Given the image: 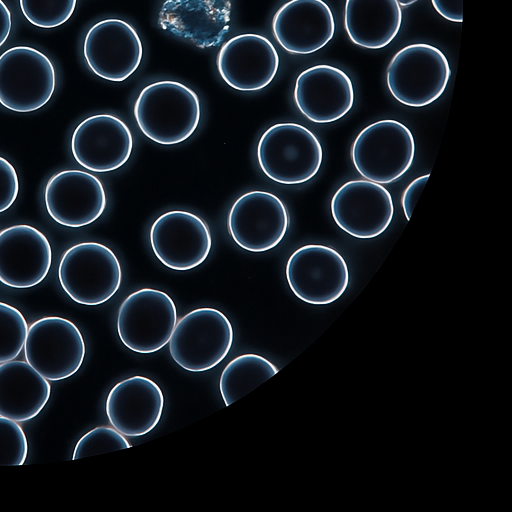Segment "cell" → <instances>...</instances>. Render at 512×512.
<instances>
[{
    "instance_id": "6da1fadb",
    "label": "cell",
    "mask_w": 512,
    "mask_h": 512,
    "mask_svg": "<svg viewBox=\"0 0 512 512\" xmlns=\"http://www.w3.org/2000/svg\"><path fill=\"white\" fill-rule=\"evenodd\" d=\"M141 132L150 140L173 145L187 140L200 120L197 94L171 80L152 83L140 92L133 109Z\"/></svg>"
},
{
    "instance_id": "7a4b0ae2",
    "label": "cell",
    "mask_w": 512,
    "mask_h": 512,
    "mask_svg": "<svg viewBox=\"0 0 512 512\" xmlns=\"http://www.w3.org/2000/svg\"><path fill=\"white\" fill-rule=\"evenodd\" d=\"M257 158L268 178L293 185L307 182L317 174L323 151L308 128L297 123H277L260 137Z\"/></svg>"
},
{
    "instance_id": "3957f363",
    "label": "cell",
    "mask_w": 512,
    "mask_h": 512,
    "mask_svg": "<svg viewBox=\"0 0 512 512\" xmlns=\"http://www.w3.org/2000/svg\"><path fill=\"white\" fill-rule=\"evenodd\" d=\"M451 76L448 59L440 49L415 43L400 49L386 69L392 96L409 107H424L437 100Z\"/></svg>"
},
{
    "instance_id": "277c9868",
    "label": "cell",
    "mask_w": 512,
    "mask_h": 512,
    "mask_svg": "<svg viewBox=\"0 0 512 512\" xmlns=\"http://www.w3.org/2000/svg\"><path fill=\"white\" fill-rule=\"evenodd\" d=\"M233 335L224 313L211 307L197 308L177 321L168 342L169 352L184 370L207 371L227 356Z\"/></svg>"
},
{
    "instance_id": "5b68a950",
    "label": "cell",
    "mask_w": 512,
    "mask_h": 512,
    "mask_svg": "<svg viewBox=\"0 0 512 512\" xmlns=\"http://www.w3.org/2000/svg\"><path fill=\"white\" fill-rule=\"evenodd\" d=\"M415 141L407 126L384 119L365 127L351 147V160L366 180L388 184L398 180L411 167Z\"/></svg>"
},
{
    "instance_id": "8992f818",
    "label": "cell",
    "mask_w": 512,
    "mask_h": 512,
    "mask_svg": "<svg viewBox=\"0 0 512 512\" xmlns=\"http://www.w3.org/2000/svg\"><path fill=\"white\" fill-rule=\"evenodd\" d=\"M58 278L74 302L96 306L108 301L118 291L122 270L110 248L97 242H83L64 252Z\"/></svg>"
},
{
    "instance_id": "52a82bcc",
    "label": "cell",
    "mask_w": 512,
    "mask_h": 512,
    "mask_svg": "<svg viewBox=\"0 0 512 512\" xmlns=\"http://www.w3.org/2000/svg\"><path fill=\"white\" fill-rule=\"evenodd\" d=\"M177 323V310L165 292L143 288L131 293L120 305L117 333L128 349L151 354L168 344Z\"/></svg>"
},
{
    "instance_id": "ba28073f",
    "label": "cell",
    "mask_w": 512,
    "mask_h": 512,
    "mask_svg": "<svg viewBox=\"0 0 512 512\" xmlns=\"http://www.w3.org/2000/svg\"><path fill=\"white\" fill-rule=\"evenodd\" d=\"M56 72L50 59L28 46L9 48L0 56V104L15 112H32L51 99Z\"/></svg>"
},
{
    "instance_id": "9c48e42d",
    "label": "cell",
    "mask_w": 512,
    "mask_h": 512,
    "mask_svg": "<svg viewBox=\"0 0 512 512\" xmlns=\"http://www.w3.org/2000/svg\"><path fill=\"white\" fill-rule=\"evenodd\" d=\"M85 352L80 330L68 319L49 316L28 327L24 343L26 362L47 380L59 381L74 375Z\"/></svg>"
},
{
    "instance_id": "30bf717a",
    "label": "cell",
    "mask_w": 512,
    "mask_h": 512,
    "mask_svg": "<svg viewBox=\"0 0 512 512\" xmlns=\"http://www.w3.org/2000/svg\"><path fill=\"white\" fill-rule=\"evenodd\" d=\"M286 279L294 295L311 305H327L339 299L349 283L343 256L321 244H307L289 257Z\"/></svg>"
},
{
    "instance_id": "8fae6325",
    "label": "cell",
    "mask_w": 512,
    "mask_h": 512,
    "mask_svg": "<svg viewBox=\"0 0 512 512\" xmlns=\"http://www.w3.org/2000/svg\"><path fill=\"white\" fill-rule=\"evenodd\" d=\"M288 226L289 216L284 203L276 195L260 190L240 196L227 218L228 231L235 243L254 253L276 247Z\"/></svg>"
},
{
    "instance_id": "7c38bea8",
    "label": "cell",
    "mask_w": 512,
    "mask_h": 512,
    "mask_svg": "<svg viewBox=\"0 0 512 512\" xmlns=\"http://www.w3.org/2000/svg\"><path fill=\"white\" fill-rule=\"evenodd\" d=\"M149 239L157 259L167 268L178 271L202 264L212 247L205 221L182 210L160 215L150 228Z\"/></svg>"
},
{
    "instance_id": "4fadbf2b",
    "label": "cell",
    "mask_w": 512,
    "mask_h": 512,
    "mask_svg": "<svg viewBox=\"0 0 512 512\" xmlns=\"http://www.w3.org/2000/svg\"><path fill=\"white\" fill-rule=\"evenodd\" d=\"M330 209L336 225L361 239L381 235L390 225L394 205L390 192L370 180H350L335 192Z\"/></svg>"
},
{
    "instance_id": "5bb4252c",
    "label": "cell",
    "mask_w": 512,
    "mask_h": 512,
    "mask_svg": "<svg viewBox=\"0 0 512 512\" xmlns=\"http://www.w3.org/2000/svg\"><path fill=\"white\" fill-rule=\"evenodd\" d=\"M83 54L97 76L121 82L139 67L143 48L138 33L129 23L110 18L97 22L88 30Z\"/></svg>"
},
{
    "instance_id": "9a60e30c",
    "label": "cell",
    "mask_w": 512,
    "mask_h": 512,
    "mask_svg": "<svg viewBox=\"0 0 512 512\" xmlns=\"http://www.w3.org/2000/svg\"><path fill=\"white\" fill-rule=\"evenodd\" d=\"M133 136L118 117L97 114L84 119L71 138L74 159L85 169L105 173L123 166L132 154Z\"/></svg>"
},
{
    "instance_id": "2e32d148",
    "label": "cell",
    "mask_w": 512,
    "mask_h": 512,
    "mask_svg": "<svg viewBox=\"0 0 512 512\" xmlns=\"http://www.w3.org/2000/svg\"><path fill=\"white\" fill-rule=\"evenodd\" d=\"M44 200L50 217L70 228L91 224L106 208V193L101 181L82 170L54 174L46 184Z\"/></svg>"
},
{
    "instance_id": "e0dca14e",
    "label": "cell",
    "mask_w": 512,
    "mask_h": 512,
    "mask_svg": "<svg viewBox=\"0 0 512 512\" xmlns=\"http://www.w3.org/2000/svg\"><path fill=\"white\" fill-rule=\"evenodd\" d=\"M221 78L239 91H257L274 79L279 56L274 45L264 36L240 34L226 41L217 56Z\"/></svg>"
},
{
    "instance_id": "ac0fdd59",
    "label": "cell",
    "mask_w": 512,
    "mask_h": 512,
    "mask_svg": "<svg viewBox=\"0 0 512 512\" xmlns=\"http://www.w3.org/2000/svg\"><path fill=\"white\" fill-rule=\"evenodd\" d=\"M294 101L310 121L331 123L351 110L354 103L353 84L350 77L337 67L314 65L298 75Z\"/></svg>"
},
{
    "instance_id": "d6986e66",
    "label": "cell",
    "mask_w": 512,
    "mask_h": 512,
    "mask_svg": "<svg viewBox=\"0 0 512 512\" xmlns=\"http://www.w3.org/2000/svg\"><path fill=\"white\" fill-rule=\"evenodd\" d=\"M52 250L37 228L19 224L0 232V282L18 289L38 285L48 275Z\"/></svg>"
},
{
    "instance_id": "ffe728a7",
    "label": "cell",
    "mask_w": 512,
    "mask_h": 512,
    "mask_svg": "<svg viewBox=\"0 0 512 512\" xmlns=\"http://www.w3.org/2000/svg\"><path fill=\"white\" fill-rule=\"evenodd\" d=\"M164 394L152 379L135 375L118 382L108 393L105 410L113 428L124 436L152 431L163 413Z\"/></svg>"
},
{
    "instance_id": "44dd1931",
    "label": "cell",
    "mask_w": 512,
    "mask_h": 512,
    "mask_svg": "<svg viewBox=\"0 0 512 512\" xmlns=\"http://www.w3.org/2000/svg\"><path fill=\"white\" fill-rule=\"evenodd\" d=\"M272 31L286 51L307 55L320 50L333 38L335 20L323 0H290L275 13Z\"/></svg>"
},
{
    "instance_id": "7402d4cb",
    "label": "cell",
    "mask_w": 512,
    "mask_h": 512,
    "mask_svg": "<svg viewBox=\"0 0 512 512\" xmlns=\"http://www.w3.org/2000/svg\"><path fill=\"white\" fill-rule=\"evenodd\" d=\"M231 0H164L160 27L200 48L219 45L229 31Z\"/></svg>"
},
{
    "instance_id": "603a6c76",
    "label": "cell",
    "mask_w": 512,
    "mask_h": 512,
    "mask_svg": "<svg viewBox=\"0 0 512 512\" xmlns=\"http://www.w3.org/2000/svg\"><path fill=\"white\" fill-rule=\"evenodd\" d=\"M51 386L27 362L0 363V416L24 422L36 417L47 404Z\"/></svg>"
},
{
    "instance_id": "cb8c5ba5",
    "label": "cell",
    "mask_w": 512,
    "mask_h": 512,
    "mask_svg": "<svg viewBox=\"0 0 512 512\" xmlns=\"http://www.w3.org/2000/svg\"><path fill=\"white\" fill-rule=\"evenodd\" d=\"M402 10L396 0H346L344 27L350 40L366 49H381L398 34Z\"/></svg>"
},
{
    "instance_id": "d4e9b609",
    "label": "cell",
    "mask_w": 512,
    "mask_h": 512,
    "mask_svg": "<svg viewBox=\"0 0 512 512\" xmlns=\"http://www.w3.org/2000/svg\"><path fill=\"white\" fill-rule=\"evenodd\" d=\"M279 369L268 359L254 353L242 354L223 369L219 390L226 406L239 400L277 374Z\"/></svg>"
},
{
    "instance_id": "484cf974",
    "label": "cell",
    "mask_w": 512,
    "mask_h": 512,
    "mask_svg": "<svg viewBox=\"0 0 512 512\" xmlns=\"http://www.w3.org/2000/svg\"><path fill=\"white\" fill-rule=\"evenodd\" d=\"M28 331L23 314L0 301V363L14 360L22 351Z\"/></svg>"
},
{
    "instance_id": "4316f807",
    "label": "cell",
    "mask_w": 512,
    "mask_h": 512,
    "mask_svg": "<svg viewBox=\"0 0 512 512\" xmlns=\"http://www.w3.org/2000/svg\"><path fill=\"white\" fill-rule=\"evenodd\" d=\"M77 0H19L24 17L41 28L64 24L73 14Z\"/></svg>"
},
{
    "instance_id": "83f0119b",
    "label": "cell",
    "mask_w": 512,
    "mask_h": 512,
    "mask_svg": "<svg viewBox=\"0 0 512 512\" xmlns=\"http://www.w3.org/2000/svg\"><path fill=\"white\" fill-rule=\"evenodd\" d=\"M127 439L113 427L98 426L76 443L72 460L130 448Z\"/></svg>"
},
{
    "instance_id": "f1b7e54d",
    "label": "cell",
    "mask_w": 512,
    "mask_h": 512,
    "mask_svg": "<svg viewBox=\"0 0 512 512\" xmlns=\"http://www.w3.org/2000/svg\"><path fill=\"white\" fill-rule=\"evenodd\" d=\"M27 453L28 443L22 427L0 416V466L23 465Z\"/></svg>"
},
{
    "instance_id": "f546056e",
    "label": "cell",
    "mask_w": 512,
    "mask_h": 512,
    "mask_svg": "<svg viewBox=\"0 0 512 512\" xmlns=\"http://www.w3.org/2000/svg\"><path fill=\"white\" fill-rule=\"evenodd\" d=\"M19 192V180L16 169L0 156V213L8 210L15 202Z\"/></svg>"
},
{
    "instance_id": "4dcf8cb0",
    "label": "cell",
    "mask_w": 512,
    "mask_h": 512,
    "mask_svg": "<svg viewBox=\"0 0 512 512\" xmlns=\"http://www.w3.org/2000/svg\"><path fill=\"white\" fill-rule=\"evenodd\" d=\"M429 174L414 179L405 189L402 195V208L407 220H410L414 207L423 191Z\"/></svg>"
},
{
    "instance_id": "1f68e13d",
    "label": "cell",
    "mask_w": 512,
    "mask_h": 512,
    "mask_svg": "<svg viewBox=\"0 0 512 512\" xmlns=\"http://www.w3.org/2000/svg\"><path fill=\"white\" fill-rule=\"evenodd\" d=\"M431 3L443 18L456 23L463 21V0H431Z\"/></svg>"
},
{
    "instance_id": "d6a6232c",
    "label": "cell",
    "mask_w": 512,
    "mask_h": 512,
    "mask_svg": "<svg viewBox=\"0 0 512 512\" xmlns=\"http://www.w3.org/2000/svg\"><path fill=\"white\" fill-rule=\"evenodd\" d=\"M12 27L11 13L7 5L0 0V47L8 39Z\"/></svg>"
},
{
    "instance_id": "836d02e7",
    "label": "cell",
    "mask_w": 512,
    "mask_h": 512,
    "mask_svg": "<svg viewBox=\"0 0 512 512\" xmlns=\"http://www.w3.org/2000/svg\"><path fill=\"white\" fill-rule=\"evenodd\" d=\"M400 6H409L417 2L418 0H396Z\"/></svg>"
}]
</instances>
